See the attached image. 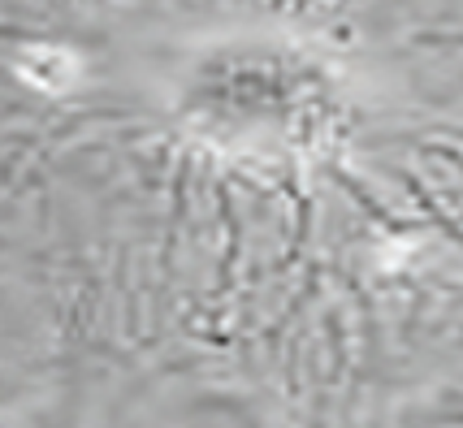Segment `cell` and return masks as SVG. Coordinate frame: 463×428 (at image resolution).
I'll list each match as a JSON object with an SVG mask.
<instances>
[{"instance_id": "obj_1", "label": "cell", "mask_w": 463, "mask_h": 428, "mask_svg": "<svg viewBox=\"0 0 463 428\" xmlns=\"http://www.w3.org/2000/svg\"><path fill=\"white\" fill-rule=\"evenodd\" d=\"M191 104L203 117L242 130L295 126L325 104V74L278 43H230L200 61Z\"/></svg>"}]
</instances>
